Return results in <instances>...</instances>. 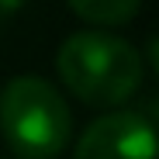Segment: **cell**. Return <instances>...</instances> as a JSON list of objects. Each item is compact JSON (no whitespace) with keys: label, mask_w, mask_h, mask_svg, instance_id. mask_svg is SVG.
Masks as SVG:
<instances>
[{"label":"cell","mask_w":159,"mask_h":159,"mask_svg":"<svg viewBox=\"0 0 159 159\" xmlns=\"http://www.w3.org/2000/svg\"><path fill=\"white\" fill-rule=\"evenodd\" d=\"M62 83L90 107H118L142 87V56L135 45L104 31H76L56 56Z\"/></svg>","instance_id":"obj_1"},{"label":"cell","mask_w":159,"mask_h":159,"mask_svg":"<svg viewBox=\"0 0 159 159\" xmlns=\"http://www.w3.org/2000/svg\"><path fill=\"white\" fill-rule=\"evenodd\" d=\"M69 107L42 76H17L0 90V131L21 159H56L69 142Z\"/></svg>","instance_id":"obj_2"},{"label":"cell","mask_w":159,"mask_h":159,"mask_svg":"<svg viewBox=\"0 0 159 159\" xmlns=\"http://www.w3.org/2000/svg\"><path fill=\"white\" fill-rule=\"evenodd\" d=\"M73 159H159V139L142 114L114 111L80 135Z\"/></svg>","instance_id":"obj_3"},{"label":"cell","mask_w":159,"mask_h":159,"mask_svg":"<svg viewBox=\"0 0 159 159\" xmlns=\"http://www.w3.org/2000/svg\"><path fill=\"white\" fill-rule=\"evenodd\" d=\"M142 0H69V7L90 21V24H104V28H114V24H125L135 17Z\"/></svg>","instance_id":"obj_4"},{"label":"cell","mask_w":159,"mask_h":159,"mask_svg":"<svg viewBox=\"0 0 159 159\" xmlns=\"http://www.w3.org/2000/svg\"><path fill=\"white\" fill-rule=\"evenodd\" d=\"M142 66H149L156 76H159V35L156 38H149V45H145V59H142Z\"/></svg>","instance_id":"obj_5"},{"label":"cell","mask_w":159,"mask_h":159,"mask_svg":"<svg viewBox=\"0 0 159 159\" xmlns=\"http://www.w3.org/2000/svg\"><path fill=\"white\" fill-rule=\"evenodd\" d=\"M21 7H24V0H0V17H7V14L21 11Z\"/></svg>","instance_id":"obj_6"},{"label":"cell","mask_w":159,"mask_h":159,"mask_svg":"<svg viewBox=\"0 0 159 159\" xmlns=\"http://www.w3.org/2000/svg\"><path fill=\"white\" fill-rule=\"evenodd\" d=\"M156 118H159V104H156Z\"/></svg>","instance_id":"obj_7"}]
</instances>
